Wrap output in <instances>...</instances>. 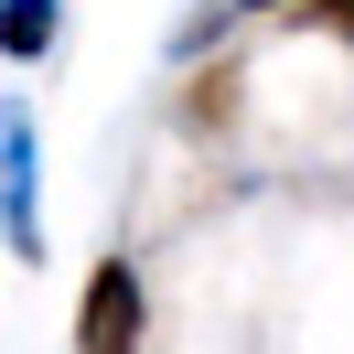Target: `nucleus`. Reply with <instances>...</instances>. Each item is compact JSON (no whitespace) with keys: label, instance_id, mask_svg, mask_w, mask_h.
Masks as SVG:
<instances>
[{"label":"nucleus","instance_id":"f257e3e1","mask_svg":"<svg viewBox=\"0 0 354 354\" xmlns=\"http://www.w3.org/2000/svg\"><path fill=\"white\" fill-rule=\"evenodd\" d=\"M151 333V290H140L129 258H97L86 268V301H75V354H140Z\"/></svg>","mask_w":354,"mask_h":354},{"label":"nucleus","instance_id":"f03ea898","mask_svg":"<svg viewBox=\"0 0 354 354\" xmlns=\"http://www.w3.org/2000/svg\"><path fill=\"white\" fill-rule=\"evenodd\" d=\"M0 236L22 247V258H44V215H32V118L0 108Z\"/></svg>","mask_w":354,"mask_h":354},{"label":"nucleus","instance_id":"7ed1b4c3","mask_svg":"<svg viewBox=\"0 0 354 354\" xmlns=\"http://www.w3.org/2000/svg\"><path fill=\"white\" fill-rule=\"evenodd\" d=\"M54 32H65V11H54V0H0V54H11V65H44Z\"/></svg>","mask_w":354,"mask_h":354},{"label":"nucleus","instance_id":"20e7f679","mask_svg":"<svg viewBox=\"0 0 354 354\" xmlns=\"http://www.w3.org/2000/svg\"><path fill=\"white\" fill-rule=\"evenodd\" d=\"M311 22H322V32H344V44H354V0H311Z\"/></svg>","mask_w":354,"mask_h":354},{"label":"nucleus","instance_id":"39448f33","mask_svg":"<svg viewBox=\"0 0 354 354\" xmlns=\"http://www.w3.org/2000/svg\"><path fill=\"white\" fill-rule=\"evenodd\" d=\"M225 11H258V22H268V11H311V0H225Z\"/></svg>","mask_w":354,"mask_h":354}]
</instances>
